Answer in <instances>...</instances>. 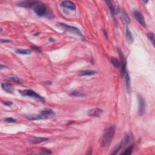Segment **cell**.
Instances as JSON below:
<instances>
[{
	"mask_svg": "<svg viewBox=\"0 0 155 155\" xmlns=\"http://www.w3.org/2000/svg\"><path fill=\"white\" fill-rule=\"evenodd\" d=\"M116 128L114 126H110L104 131L103 135L100 139V144L102 147L108 148L112 142L114 134H115Z\"/></svg>",
	"mask_w": 155,
	"mask_h": 155,
	"instance_id": "obj_1",
	"label": "cell"
},
{
	"mask_svg": "<svg viewBox=\"0 0 155 155\" xmlns=\"http://www.w3.org/2000/svg\"><path fill=\"white\" fill-rule=\"evenodd\" d=\"M133 141V134L131 132H128L126 134V135L124 136L123 139L122 140V141L118 145L115 150H114V152L112 153L113 154H117L119 151H120L121 149L123 148H125L127 147L128 145L130 144Z\"/></svg>",
	"mask_w": 155,
	"mask_h": 155,
	"instance_id": "obj_2",
	"label": "cell"
},
{
	"mask_svg": "<svg viewBox=\"0 0 155 155\" xmlns=\"http://www.w3.org/2000/svg\"><path fill=\"white\" fill-rule=\"evenodd\" d=\"M19 93L23 96H27L33 99H35L38 101L44 103L45 102V99L39 94L36 93L35 91L31 89H26V90H19Z\"/></svg>",
	"mask_w": 155,
	"mask_h": 155,
	"instance_id": "obj_3",
	"label": "cell"
},
{
	"mask_svg": "<svg viewBox=\"0 0 155 155\" xmlns=\"http://www.w3.org/2000/svg\"><path fill=\"white\" fill-rule=\"evenodd\" d=\"M57 26L58 27H60L62 30H64V31L68 32H70V33H73L76 35L79 36V37H82V34L81 33V32L80 31V30L75 27L67 25L64 23H58Z\"/></svg>",
	"mask_w": 155,
	"mask_h": 155,
	"instance_id": "obj_4",
	"label": "cell"
},
{
	"mask_svg": "<svg viewBox=\"0 0 155 155\" xmlns=\"http://www.w3.org/2000/svg\"><path fill=\"white\" fill-rule=\"evenodd\" d=\"M33 11L38 16L41 17L47 14V8L46 6L39 1H37V4L33 6Z\"/></svg>",
	"mask_w": 155,
	"mask_h": 155,
	"instance_id": "obj_5",
	"label": "cell"
},
{
	"mask_svg": "<svg viewBox=\"0 0 155 155\" xmlns=\"http://www.w3.org/2000/svg\"><path fill=\"white\" fill-rule=\"evenodd\" d=\"M138 106H139V115L142 116L144 114L146 110V101L144 100V98H142V96L138 94Z\"/></svg>",
	"mask_w": 155,
	"mask_h": 155,
	"instance_id": "obj_6",
	"label": "cell"
},
{
	"mask_svg": "<svg viewBox=\"0 0 155 155\" xmlns=\"http://www.w3.org/2000/svg\"><path fill=\"white\" fill-rule=\"evenodd\" d=\"M39 114L42 119H46L53 118L56 114L52 110L49 109V108H46V109L42 110Z\"/></svg>",
	"mask_w": 155,
	"mask_h": 155,
	"instance_id": "obj_7",
	"label": "cell"
},
{
	"mask_svg": "<svg viewBox=\"0 0 155 155\" xmlns=\"http://www.w3.org/2000/svg\"><path fill=\"white\" fill-rule=\"evenodd\" d=\"M133 16L134 18L136 19V21L140 24L143 27H146V23L145 21L144 16L139 11L135 10L133 11Z\"/></svg>",
	"mask_w": 155,
	"mask_h": 155,
	"instance_id": "obj_8",
	"label": "cell"
},
{
	"mask_svg": "<svg viewBox=\"0 0 155 155\" xmlns=\"http://www.w3.org/2000/svg\"><path fill=\"white\" fill-rule=\"evenodd\" d=\"M61 6L72 11H74L76 10V5L74 4V3L70 1H62L61 3Z\"/></svg>",
	"mask_w": 155,
	"mask_h": 155,
	"instance_id": "obj_9",
	"label": "cell"
},
{
	"mask_svg": "<svg viewBox=\"0 0 155 155\" xmlns=\"http://www.w3.org/2000/svg\"><path fill=\"white\" fill-rule=\"evenodd\" d=\"M29 142L31 143V144H39V143L46 142L47 141H49V139L47 138H43V137H31V138L29 139Z\"/></svg>",
	"mask_w": 155,
	"mask_h": 155,
	"instance_id": "obj_10",
	"label": "cell"
},
{
	"mask_svg": "<svg viewBox=\"0 0 155 155\" xmlns=\"http://www.w3.org/2000/svg\"><path fill=\"white\" fill-rule=\"evenodd\" d=\"M102 113V110L98 108H94L90 110L88 112V115L90 116H94V117H99L101 114Z\"/></svg>",
	"mask_w": 155,
	"mask_h": 155,
	"instance_id": "obj_11",
	"label": "cell"
},
{
	"mask_svg": "<svg viewBox=\"0 0 155 155\" xmlns=\"http://www.w3.org/2000/svg\"><path fill=\"white\" fill-rule=\"evenodd\" d=\"M1 87L7 93L11 94L13 93V87L11 84L7 83V82H3L1 84Z\"/></svg>",
	"mask_w": 155,
	"mask_h": 155,
	"instance_id": "obj_12",
	"label": "cell"
},
{
	"mask_svg": "<svg viewBox=\"0 0 155 155\" xmlns=\"http://www.w3.org/2000/svg\"><path fill=\"white\" fill-rule=\"evenodd\" d=\"M37 1H21L18 4V6L25 7V8H29L35 6L37 4Z\"/></svg>",
	"mask_w": 155,
	"mask_h": 155,
	"instance_id": "obj_13",
	"label": "cell"
},
{
	"mask_svg": "<svg viewBox=\"0 0 155 155\" xmlns=\"http://www.w3.org/2000/svg\"><path fill=\"white\" fill-rule=\"evenodd\" d=\"M97 73V72L94 71V70H82V71L79 72L78 73V76H92L94 75Z\"/></svg>",
	"mask_w": 155,
	"mask_h": 155,
	"instance_id": "obj_14",
	"label": "cell"
},
{
	"mask_svg": "<svg viewBox=\"0 0 155 155\" xmlns=\"http://www.w3.org/2000/svg\"><path fill=\"white\" fill-rule=\"evenodd\" d=\"M106 3L107 4V5L108 9H109L110 13V15H111V17L113 18H114V17H115L116 11H115V8H114L113 4V3H112L111 1H106Z\"/></svg>",
	"mask_w": 155,
	"mask_h": 155,
	"instance_id": "obj_15",
	"label": "cell"
},
{
	"mask_svg": "<svg viewBox=\"0 0 155 155\" xmlns=\"http://www.w3.org/2000/svg\"><path fill=\"white\" fill-rule=\"evenodd\" d=\"M6 79L8 81H11L15 82L17 84H22L23 83V81L21 78H19L17 76H7V77H6Z\"/></svg>",
	"mask_w": 155,
	"mask_h": 155,
	"instance_id": "obj_16",
	"label": "cell"
},
{
	"mask_svg": "<svg viewBox=\"0 0 155 155\" xmlns=\"http://www.w3.org/2000/svg\"><path fill=\"white\" fill-rule=\"evenodd\" d=\"M126 38H127V41H128V43H130V44L133 43V41H134L133 37L132 32L130 31V30H129V29H128V27H126Z\"/></svg>",
	"mask_w": 155,
	"mask_h": 155,
	"instance_id": "obj_17",
	"label": "cell"
},
{
	"mask_svg": "<svg viewBox=\"0 0 155 155\" xmlns=\"http://www.w3.org/2000/svg\"><path fill=\"white\" fill-rule=\"evenodd\" d=\"M15 52L17 54L23 55H27L31 54L32 51L29 49H17L15 50Z\"/></svg>",
	"mask_w": 155,
	"mask_h": 155,
	"instance_id": "obj_18",
	"label": "cell"
},
{
	"mask_svg": "<svg viewBox=\"0 0 155 155\" xmlns=\"http://www.w3.org/2000/svg\"><path fill=\"white\" fill-rule=\"evenodd\" d=\"M133 148V144L130 145V146L127 147L126 148V149H125L123 152L121 153V154H122V155H129L130 154H132Z\"/></svg>",
	"mask_w": 155,
	"mask_h": 155,
	"instance_id": "obj_19",
	"label": "cell"
},
{
	"mask_svg": "<svg viewBox=\"0 0 155 155\" xmlns=\"http://www.w3.org/2000/svg\"><path fill=\"white\" fill-rule=\"evenodd\" d=\"M111 62L112 65L116 68H119L121 67V62L116 58H111Z\"/></svg>",
	"mask_w": 155,
	"mask_h": 155,
	"instance_id": "obj_20",
	"label": "cell"
},
{
	"mask_svg": "<svg viewBox=\"0 0 155 155\" xmlns=\"http://www.w3.org/2000/svg\"><path fill=\"white\" fill-rule=\"evenodd\" d=\"M28 119L32 120V121H37V120H41L42 118L40 116V114H33V115H29V116H26Z\"/></svg>",
	"mask_w": 155,
	"mask_h": 155,
	"instance_id": "obj_21",
	"label": "cell"
},
{
	"mask_svg": "<svg viewBox=\"0 0 155 155\" xmlns=\"http://www.w3.org/2000/svg\"><path fill=\"white\" fill-rule=\"evenodd\" d=\"M147 37L150 40V41H152L153 45H154V35L153 32H150V33H147Z\"/></svg>",
	"mask_w": 155,
	"mask_h": 155,
	"instance_id": "obj_22",
	"label": "cell"
},
{
	"mask_svg": "<svg viewBox=\"0 0 155 155\" xmlns=\"http://www.w3.org/2000/svg\"><path fill=\"white\" fill-rule=\"evenodd\" d=\"M70 95L74 96H77V97H83V96H85L86 95L83 93H80L79 92H73L70 93Z\"/></svg>",
	"mask_w": 155,
	"mask_h": 155,
	"instance_id": "obj_23",
	"label": "cell"
},
{
	"mask_svg": "<svg viewBox=\"0 0 155 155\" xmlns=\"http://www.w3.org/2000/svg\"><path fill=\"white\" fill-rule=\"evenodd\" d=\"M122 16H123L124 19L125 20V21H126V23L127 24H129L130 19H129V17H128V16L127 15V14L125 12H122Z\"/></svg>",
	"mask_w": 155,
	"mask_h": 155,
	"instance_id": "obj_24",
	"label": "cell"
},
{
	"mask_svg": "<svg viewBox=\"0 0 155 155\" xmlns=\"http://www.w3.org/2000/svg\"><path fill=\"white\" fill-rule=\"evenodd\" d=\"M4 121L7 123H14V122H17V120L12 118H7L4 119Z\"/></svg>",
	"mask_w": 155,
	"mask_h": 155,
	"instance_id": "obj_25",
	"label": "cell"
},
{
	"mask_svg": "<svg viewBox=\"0 0 155 155\" xmlns=\"http://www.w3.org/2000/svg\"><path fill=\"white\" fill-rule=\"evenodd\" d=\"M32 49H33V50H36V51H37V52H39V53H41V52H42V50H41V48L39 47H37V46H32Z\"/></svg>",
	"mask_w": 155,
	"mask_h": 155,
	"instance_id": "obj_26",
	"label": "cell"
},
{
	"mask_svg": "<svg viewBox=\"0 0 155 155\" xmlns=\"http://www.w3.org/2000/svg\"><path fill=\"white\" fill-rule=\"evenodd\" d=\"M41 151H42V152H43V153H44V154H50L52 153V152H50V150H46V149H45V148H41Z\"/></svg>",
	"mask_w": 155,
	"mask_h": 155,
	"instance_id": "obj_27",
	"label": "cell"
},
{
	"mask_svg": "<svg viewBox=\"0 0 155 155\" xmlns=\"http://www.w3.org/2000/svg\"><path fill=\"white\" fill-rule=\"evenodd\" d=\"M1 43H12V41L7 39H1L0 40Z\"/></svg>",
	"mask_w": 155,
	"mask_h": 155,
	"instance_id": "obj_28",
	"label": "cell"
},
{
	"mask_svg": "<svg viewBox=\"0 0 155 155\" xmlns=\"http://www.w3.org/2000/svg\"><path fill=\"white\" fill-rule=\"evenodd\" d=\"M3 104H4L5 106H11L13 104L12 102L11 101H6V102H3Z\"/></svg>",
	"mask_w": 155,
	"mask_h": 155,
	"instance_id": "obj_29",
	"label": "cell"
},
{
	"mask_svg": "<svg viewBox=\"0 0 155 155\" xmlns=\"http://www.w3.org/2000/svg\"><path fill=\"white\" fill-rule=\"evenodd\" d=\"M7 68L6 66H3V64H1V68H0V69H1V70H2L3 69V68Z\"/></svg>",
	"mask_w": 155,
	"mask_h": 155,
	"instance_id": "obj_30",
	"label": "cell"
},
{
	"mask_svg": "<svg viewBox=\"0 0 155 155\" xmlns=\"http://www.w3.org/2000/svg\"><path fill=\"white\" fill-rule=\"evenodd\" d=\"M49 41L53 42V41H55V39H53V38H49Z\"/></svg>",
	"mask_w": 155,
	"mask_h": 155,
	"instance_id": "obj_31",
	"label": "cell"
},
{
	"mask_svg": "<svg viewBox=\"0 0 155 155\" xmlns=\"http://www.w3.org/2000/svg\"><path fill=\"white\" fill-rule=\"evenodd\" d=\"M102 31H103V32H104V35H106V38H107V33L106 32V31H104V30H102Z\"/></svg>",
	"mask_w": 155,
	"mask_h": 155,
	"instance_id": "obj_32",
	"label": "cell"
},
{
	"mask_svg": "<svg viewBox=\"0 0 155 155\" xmlns=\"http://www.w3.org/2000/svg\"><path fill=\"white\" fill-rule=\"evenodd\" d=\"M143 2H144V3H148V1H143Z\"/></svg>",
	"mask_w": 155,
	"mask_h": 155,
	"instance_id": "obj_33",
	"label": "cell"
}]
</instances>
